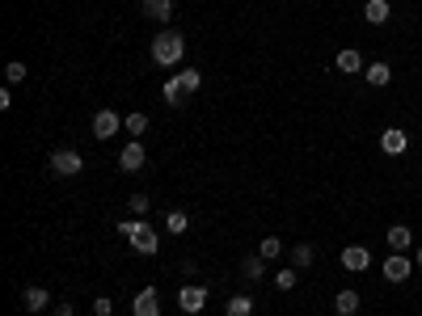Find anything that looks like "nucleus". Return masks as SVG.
I'll list each match as a JSON object with an SVG mask.
<instances>
[{
	"mask_svg": "<svg viewBox=\"0 0 422 316\" xmlns=\"http://www.w3.org/2000/svg\"><path fill=\"white\" fill-rule=\"evenodd\" d=\"M161 97H165L169 106H182V101H186V89H182V76H169V80H165V89H161Z\"/></svg>",
	"mask_w": 422,
	"mask_h": 316,
	"instance_id": "19",
	"label": "nucleus"
},
{
	"mask_svg": "<svg viewBox=\"0 0 422 316\" xmlns=\"http://www.w3.org/2000/svg\"><path fill=\"white\" fill-rule=\"evenodd\" d=\"M385 241H389V253H406V249H414V232H410L406 224H393V228L385 232Z\"/></svg>",
	"mask_w": 422,
	"mask_h": 316,
	"instance_id": "11",
	"label": "nucleus"
},
{
	"mask_svg": "<svg viewBox=\"0 0 422 316\" xmlns=\"http://www.w3.org/2000/svg\"><path fill=\"white\" fill-rule=\"evenodd\" d=\"M139 8H144V17H152L161 25L173 21V0H139Z\"/></svg>",
	"mask_w": 422,
	"mask_h": 316,
	"instance_id": "12",
	"label": "nucleus"
},
{
	"mask_svg": "<svg viewBox=\"0 0 422 316\" xmlns=\"http://www.w3.org/2000/svg\"><path fill=\"white\" fill-rule=\"evenodd\" d=\"M364 76H368V84H372V89H385V84L393 80V68H389V63H368V68H364Z\"/></svg>",
	"mask_w": 422,
	"mask_h": 316,
	"instance_id": "17",
	"label": "nucleus"
},
{
	"mask_svg": "<svg viewBox=\"0 0 422 316\" xmlns=\"http://www.w3.org/2000/svg\"><path fill=\"white\" fill-rule=\"evenodd\" d=\"M334 63H338V72H347V76H355V72H364V55H359L355 46H342V51L334 55Z\"/></svg>",
	"mask_w": 422,
	"mask_h": 316,
	"instance_id": "13",
	"label": "nucleus"
},
{
	"mask_svg": "<svg viewBox=\"0 0 422 316\" xmlns=\"http://www.w3.org/2000/svg\"><path fill=\"white\" fill-rule=\"evenodd\" d=\"M178 76H182V89H186V93H199V89H203V72H199V68H182Z\"/></svg>",
	"mask_w": 422,
	"mask_h": 316,
	"instance_id": "22",
	"label": "nucleus"
},
{
	"mask_svg": "<svg viewBox=\"0 0 422 316\" xmlns=\"http://www.w3.org/2000/svg\"><path fill=\"white\" fill-rule=\"evenodd\" d=\"M258 253H262L266 262H275V258L283 253V241H279V236H262V245H258Z\"/></svg>",
	"mask_w": 422,
	"mask_h": 316,
	"instance_id": "24",
	"label": "nucleus"
},
{
	"mask_svg": "<svg viewBox=\"0 0 422 316\" xmlns=\"http://www.w3.org/2000/svg\"><path fill=\"white\" fill-rule=\"evenodd\" d=\"M313 258H317V249H313V245H296V249H292V262H296V270L313 266Z\"/></svg>",
	"mask_w": 422,
	"mask_h": 316,
	"instance_id": "25",
	"label": "nucleus"
},
{
	"mask_svg": "<svg viewBox=\"0 0 422 316\" xmlns=\"http://www.w3.org/2000/svg\"><path fill=\"white\" fill-rule=\"evenodd\" d=\"M275 287H279V291H292V287H296V266L279 270V274H275Z\"/></svg>",
	"mask_w": 422,
	"mask_h": 316,
	"instance_id": "28",
	"label": "nucleus"
},
{
	"mask_svg": "<svg viewBox=\"0 0 422 316\" xmlns=\"http://www.w3.org/2000/svg\"><path fill=\"white\" fill-rule=\"evenodd\" d=\"M4 80H8V84L25 80V63H21V59H8V63H4Z\"/></svg>",
	"mask_w": 422,
	"mask_h": 316,
	"instance_id": "26",
	"label": "nucleus"
},
{
	"mask_svg": "<svg viewBox=\"0 0 422 316\" xmlns=\"http://www.w3.org/2000/svg\"><path fill=\"white\" fill-rule=\"evenodd\" d=\"M80 169H85L80 152H72V148H55V152H51V173H55V177H76Z\"/></svg>",
	"mask_w": 422,
	"mask_h": 316,
	"instance_id": "4",
	"label": "nucleus"
},
{
	"mask_svg": "<svg viewBox=\"0 0 422 316\" xmlns=\"http://www.w3.org/2000/svg\"><path fill=\"white\" fill-rule=\"evenodd\" d=\"M21 304H25V312H42V308H51V291L46 287H25Z\"/></svg>",
	"mask_w": 422,
	"mask_h": 316,
	"instance_id": "14",
	"label": "nucleus"
},
{
	"mask_svg": "<svg viewBox=\"0 0 422 316\" xmlns=\"http://www.w3.org/2000/svg\"><path fill=\"white\" fill-rule=\"evenodd\" d=\"M406 148H410L406 127H385V131H380V152H385V156H406Z\"/></svg>",
	"mask_w": 422,
	"mask_h": 316,
	"instance_id": "6",
	"label": "nucleus"
},
{
	"mask_svg": "<svg viewBox=\"0 0 422 316\" xmlns=\"http://www.w3.org/2000/svg\"><path fill=\"white\" fill-rule=\"evenodd\" d=\"M241 274H245L249 283H258V279L266 274V258H262V253H249V258H241Z\"/></svg>",
	"mask_w": 422,
	"mask_h": 316,
	"instance_id": "18",
	"label": "nucleus"
},
{
	"mask_svg": "<svg viewBox=\"0 0 422 316\" xmlns=\"http://www.w3.org/2000/svg\"><path fill=\"white\" fill-rule=\"evenodd\" d=\"M182 59H186V34H182V30H161V34L152 38V63H161V68H182Z\"/></svg>",
	"mask_w": 422,
	"mask_h": 316,
	"instance_id": "2",
	"label": "nucleus"
},
{
	"mask_svg": "<svg viewBox=\"0 0 422 316\" xmlns=\"http://www.w3.org/2000/svg\"><path fill=\"white\" fill-rule=\"evenodd\" d=\"M380 274H385V283H410L414 258H410V253H389V258L380 262Z\"/></svg>",
	"mask_w": 422,
	"mask_h": 316,
	"instance_id": "3",
	"label": "nucleus"
},
{
	"mask_svg": "<svg viewBox=\"0 0 422 316\" xmlns=\"http://www.w3.org/2000/svg\"><path fill=\"white\" fill-rule=\"evenodd\" d=\"M414 266H422V249H414Z\"/></svg>",
	"mask_w": 422,
	"mask_h": 316,
	"instance_id": "31",
	"label": "nucleus"
},
{
	"mask_svg": "<svg viewBox=\"0 0 422 316\" xmlns=\"http://www.w3.org/2000/svg\"><path fill=\"white\" fill-rule=\"evenodd\" d=\"M55 316H76V308H72L68 300H59V304H55Z\"/></svg>",
	"mask_w": 422,
	"mask_h": 316,
	"instance_id": "30",
	"label": "nucleus"
},
{
	"mask_svg": "<svg viewBox=\"0 0 422 316\" xmlns=\"http://www.w3.org/2000/svg\"><path fill=\"white\" fill-rule=\"evenodd\" d=\"M186 228H190V220H186V211H169V215H165V232H169V236H182Z\"/></svg>",
	"mask_w": 422,
	"mask_h": 316,
	"instance_id": "20",
	"label": "nucleus"
},
{
	"mask_svg": "<svg viewBox=\"0 0 422 316\" xmlns=\"http://www.w3.org/2000/svg\"><path fill=\"white\" fill-rule=\"evenodd\" d=\"M224 316H254V300H249V296H232Z\"/></svg>",
	"mask_w": 422,
	"mask_h": 316,
	"instance_id": "21",
	"label": "nucleus"
},
{
	"mask_svg": "<svg viewBox=\"0 0 422 316\" xmlns=\"http://www.w3.org/2000/svg\"><path fill=\"white\" fill-rule=\"evenodd\" d=\"M118 127H123V118H118L114 110H97V114H93V135H97V139L118 135Z\"/></svg>",
	"mask_w": 422,
	"mask_h": 316,
	"instance_id": "9",
	"label": "nucleus"
},
{
	"mask_svg": "<svg viewBox=\"0 0 422 316\" xmlns=\"http://www.w3.org/2000/svg\"><path fill=\"white\" fill-rule=\"evenodd\" d=\"M389 13H393L389 0H368V4H364V21H368V25H385Z\"/></svg>",
	"mask_w": 422,
	"mask_h": 316,
	"instance_id": "16",
	"label": "nucleus"
},
{
	"mask_svg": "<svg viewBox=\"0 0 422 316\" xmlns=\"http://www.w3.org/2000/svg\"><path fill=\"white\" fill-rule=\"evenodd\" d=\"M123 127H127V135H131V139H139V135L148 131V114H139V110H135V114H127V122H123Z\"/></svg>",
	"mask_w": 422,
	"mask_h": 316,
	"instance_id": "23",
	"label": "nucleus"
},
{
	"mask_svg": "<svg viewBox=\"0 0 422 316\" xmlns=\"http://www.w3.org/2000/svg\"><path fill=\"white\" fill-rule=\"evenodd\" d=\"M118 236H123L139 258H152V253L161 249V232H156L148 220H139V215H135V220H123V224H118Z\"/></svg>",
	"mask_w": 422,
	"mask_h": 316,
	"instance_id": "1",
	"label": "nucleus"
},
{
	"mask_svg": "<svg viewBox=\"0 0 422 316\" xmlns=\"http://www.w3.org/2000/svg\"><path fill=\"white\" fill-rule=\"evenodd\" d=\"M93 316H114V304L106 296H93Z\"/></svg>",
	"mask_w": 422,
	"mask_h": 316,
	"instance_id": "29",
	"label": "nucleus"
},
{
	"mask_svg": "<svg viewBox=\"0 0 422 316\" xmlns=\"http://www.w3.org/2000/svg\"><path fill=\"white\" fill-rule=\"evenodd\" d=\"M144 160H148V152H144V144H135V139L118 152V169H123V173H139Z\"/></svg>",
	"mask_w": 422,
	"mask_h": 316,
	"instance_id": "8",
	"label": "nucleus"
},
{
	"mask_svg": "<svg viewBox=\"0 0 422 316\" xmlns=\"http://www.w3.org/2000/svg\"><path fill=\"white\" fill-rule=\"evenodd\" d=\"M334 312H338V316H355V312H359V291L342 287V291L334 296Z\"/></svg>",
	"mask_w": 422,
	"mask_h": 316,
	"instance_id": "15",
	"label": "nucleus"
},
{
	"mask_svg": "<svg viewBox=\"0 0 422 316\" xmlns=\"http://www.w3.org/2000/svg\"><path fill=\"white\" fill-rule=\"evenodd\" d=\"M372 266V253H368V245H347L342 249V270H351V274H364Z\"/></svg>",
	"mask_w": 422,
	"mask_h": 316,
	"instance_id": "7",
	"label": "nucleus"
},
{
	"mask_svg": "<svg viewBox=\"0 0 422 316\" xmlns=\"http://www.w3.org/2000/svg\"><path fill=\"white\" fill-rule=\"evenodd\" d=\"M131 316H161V296H156V287H144V291L135 296Z\"/></svg>",
	"mask_w": 422,
	"mask_h": 316,
	"instance_id": "10",
	"label": "nucleus"
},
{
	"mask_svg": "<svg viewBox=\"0 0 422 316\" xmlns=\"http://www.w3.org/2000/svg\"><path fill=\"white\" fill-rule=\"evenodd\" d=\"M127 207H131V215H139V220H144V215H148V207H152V198H148V194H131V198H127Z\"/></svg>",
	"mask_w": 422,
	"mask_h": 316,
	"instance_id": "27",
	"label": "nucleus"
},
{
	"mask_svg": "<svg viewBox=\"0 0 422 316\" xmlns=\"http://www.w3.org/2000/svg\"><path fill=\"white\" fill-rule=\"evenodd\" d=\"M178 308L186 316L203 312V308H207V287H203V283H186V287L178 291Z\"/></svg>",
	"mask_w": 422,
	"mask_h": 316,
	"instance_id": "5",
	"label": "nucleus"
}]
</instances>
